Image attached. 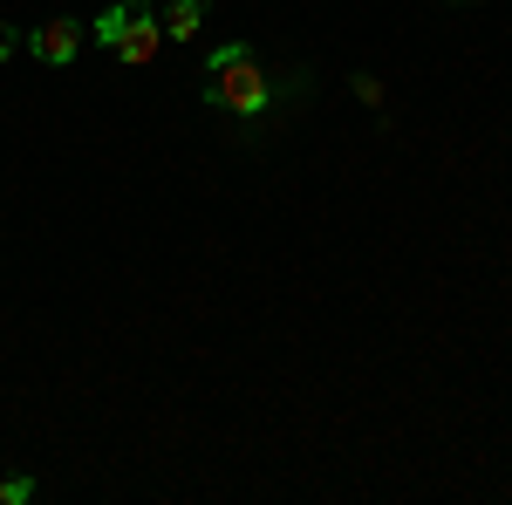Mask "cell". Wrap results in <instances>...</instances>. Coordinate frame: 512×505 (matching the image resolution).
Segmentation results:
<instances>
[{"label": "cell", "mask_w": 512, "mask_h": 505, "mask_svg": "<svg viewBox=\"0 0 512 505\" xmlns=\"http://www.w3.org/2000/svg\"><path fill=\"white\" fill-rule=\"evenodd\" d=\"M205 103H212V110H233V117H246V123H260L274 110V76L253 62L246 41H226V48L205 55Z\"/></svg>", "instance_id": "1"}, {"label": "cell", "mask_w": 512, "mask_h": 505, "mask_svg": "<svg viewBox=\"0 0 512 505\" xmlns=\"http://www.w3.org/2000/svg\"><path fill=\"white\" fill-rule=\"evenodd\" d=\"M28 55H35V62H48V69H69V62L82 55V21H69V14L41 21L35 35H28Z\"/></svg>", "instance_id": "2"}, {"label": "cell", "mask_w": 512, "mask_h": 505, "mask_svg": "<svg viewBox=\"0 0 512 505\" xmlns=\"http://www.w3.org/2000/svg\"><path fill=\"white\" fill-rule=\"evenodd\" d=\"M158 48H164V21L144 7V0H137V14H130V28L117 35V48H110V55H117V62H130V69H144V62H158Z\"/></svg>", "instance_id": "3"}, {"label": "cell", "mask_w": 512, "mask_h": 505, "mask_svg": "<svg viewBox=\"0 0 512 505\" xmlns=\"http://www.w3.org/2000/svg\"><path fill=\"white\" fill-rule=\"evenodd\" d=\"M158 21H164V35H171V41H192L198 28H205V0H171Z\"/></svg>", "instance_id": "4"}, {"label": "cell", "mask_w": 512, "mask_h": 505, "mask_svg": "<svg viewBox=\"0 0 512 505\" xmlns=\"http://www.w3.org/2000/svg\"><path fill=\"white\" fill-rule=\"evenodd\" d=\"M130 14H137V0H117V7H103V14H96V41H103V48H117V35L130 28Z\"/></svg>", "instance_id": "5"}, {"label": "cell", "mask_w": 512, "mask_h": 505, "mask_svg": "<svg viewBox=\"0 0 512 505\" xmlns=\"http://www.w3.org/2000/svg\"><path fill=\"white\" fill-rule=\"evenodd\" d=\"M35 499V478H0V505H28Z\"/></svg>", "instance_id": "6"}, {"label": "cell", "mask_w": 512, "mask_h": 505, "mask_svg": "<svg viewBox=\"0 0 512 505\" xmlns=\"http://www.w3.org/2000/svg\"><path fill=\"white\" fill-rule=\"evenodd\" d=\"M349 89L369 103V110H383V82H376V76H349Z\"/></svg>", "instance_id": "7"}, {"label": "cell", "mask_w": 512, "mask_h": 505, "mask_svg": "<svg viewBox=\"0 0 512 505\" xmlns=\"http://www.w3.org/2000/svg\"><path fill=\"white\" fill-rule=\"evenodd\" d=\"M14 48H28V35H14V28H0V62H7Z\"/></svg>", "instance_id": "8"}]
</instances>
